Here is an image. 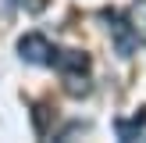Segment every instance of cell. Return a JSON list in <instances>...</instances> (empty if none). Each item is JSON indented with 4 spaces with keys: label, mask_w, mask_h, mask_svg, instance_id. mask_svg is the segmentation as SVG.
I'll return each instance as SVG.
<instances>
[{
    "label": "cell",
    "mask_w": 146,
    "mask_h": 143,
    "mask_svg": "<svg viewBox=\"0 0 146 143\" xmlns=\"http://www.w3.org/2000/svg\"><path fill=\"white\" fill-rule=\"evenodd\" d=\"M125 18L132 21V29H135V36H139V43H146V0H135V4L125 11Z\"/></svg>",
    "instance_id": "5"
},
{
    "label": "cell",
    "mask_w": 146,
    "mask_h": 143,
    "mask_svg": "<svg viewBox=\"0 0 146 143\" xmlns=\"http://www.w3.org/2000/svg\"><path fill=\"white\" fill-rule=\"evenodd\" d=\"M64 82H68V93H71V97H86V93H89L86 75H64Z\"/></svg>",
    "instance_id": "6"
},
{
    "label": "cell",
    "mask_w": 146,
    "mask_h": 143,
    "mask_svg": "<svg viewBox=\"0 0 146 143\" xmlns=\"http://www.w3.org/2000/svg\"><path fill=\"white\" fill-rule=\"evenodd\" d=\"M104 18H107V29H111V36H114V47H118V54H121V57H132L135 43H139V36H135L132 21L121 18V14H114V11H104Z\"/></svg>",
    "instance_id": "1"
},
{
    "label": "cell",
    "mask_w": 146,
    "mask_h": 143,
    "mask_svg": "<svg viewBox=\"0 0 146 143\" xmlns=\"http://www.w3.org/2000/svg\"><path fill=\"white\" fill-rule=\"evenodd\" d=\"M114 129H118V140H139V136L146 132V107H143V114H135V118H118Z\"/></svg>",
    "instance_id": "4"
},
{
    "label": "cell",
    "mask_w": 146,
    "mask_h": 143,
    "mask_svg": "<svg viewBox=\"0 0 146 143\" xmlns=\"http://www.w3.org/2000/svg\"><path fill=\"white\" fill-rule=\"evenodd\" d=\"M54 64L61 68V75H86L89 72V54H82V50H57Z\"/></svg>",
    "instance_id": "3"
},
{
    "label": "cell",
    "mask_w": 146,
    "mask_h": 143,
    "mask_svg": "<svg viewBox=\"0 0 146 143\" xmlns=\"http://www.w3.org/2000/svg\"><path fill=\"white\" fill-rule=\"evenodd\" d=\"M18 54L25 57L29 64H54V54H57V50L50 47L46 36L29 32V36H21V39H18Z\"/></svg>",
    "instance_id": "2"
},
{
    "label": "cell",
    "mask_w": 146,
    "mask_h": 143,
    "mask_svg": "<svg viewBox=\"0 0 146 143\" xmlns=\"http://www.w3.org/2000/svg\"><path fill=\"white\" fill-rule=\"evenodd\" d=\"M46 111H50L46 104H39V107H36V132H39V136L46 132Z\"/></svg>",
    "instance_id": "7"
}]
</instances>
